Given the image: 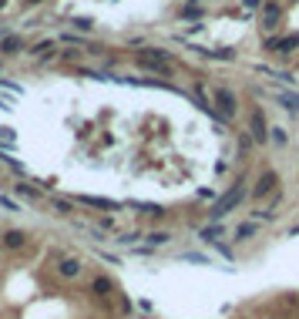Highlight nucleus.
Masks as SVG:
<instances>
[{
  "label": "nucleus",
  "mask_w": 299,
  "mask_h": 319,
  "mask_svg": "<svg viewBox=\"0 0 299 319\" xmlns=\"http://www.w3.org/2000/svg\"><path fill=\"white\" fill-rule=\"evenodd\" d=\"M212 104H215V108H212V118L218 114V118L232 121L235 111H239V97H235V91L222 88V84H218V88H212Z\"/></svg>",
  "instance_id": "f257e3e1"
},
{
  "label": "nucleus",
  "mask_w": 299,
  "mask_h": 319,
  "mask_svg": "<svg viewBox=\"0 0 299 319\" xmlns=\"http://www.w3.org/2000/svg\"><path fill=\"white\" fill-rule=\"evenodd\" d=\"M245 195H249V188H245V182H235L232 188H229L226 195H222V199L215 202V208H212V218H215V222H222V218H226L229 212H232V208H235L239 202L245 199Z\"/></svg>",
  "instance_id": "f03ea898"
},
{
  "label": "nucleus",
  "mask_w": 299,
  "mask_h": 319,
  "mask_svg": "<svg viewBox=\"0 0 299 319\" xmlns=\"http://www.w3.org/2000/svg\"><path fill=\"white\" fill-rule=\"evenodd\" d=\"M249 135L256 144H266L269 141V125H266V114H262V108H252L249 111Z\"/></svg>",
  "instance_id": "7ed1b4c3"
},
{
  "label": "nucleus",
  "mask_w": 299,
  "mask_h": 319,
  "mask_svg": "<svg viewBox=\"0 0 299 319\" xmlns=\"http://www.w3.org/2000/svg\"><path fill=\"white\" fill-rule=\"evenodd\" d=\"M276 185H279V175H276L272 168H266V171H262V175H259L256 188H252V199H266V195H269V191L276 188Z\"/></svg>",
  "instance_id": "20e7f679"
},
{
  "label": "nucleus",
  "mask_w": 299,
  "mask_h": 319,
  "mask_svg": "<svg viewBox=\"0 0 299 319\" xmlns=\"http://www.w3.org/2000/svg\"><path fill=\"white\" fill-rule=\"evenodd\" d=\"M299 47V37H266V51L269 54H286V51Z\"/></svg>",
  "instance_id": "39448f33"
},
{
  "label": "nucleus",
  "mask_w": 299,
  "mask_h": 319,
  "mask_svg": "<svg viewBox=\"0 0 299 319\" xmlns=\"http://www.w3.org/2000/svg\"><path fill=\"white\" fill-rule=\"evenodd\" d=\"M279 20H283V7H279V4H262V27H266V31H276Z\"/></svg>",
  "instance_id": "423d86ee"
},
{
  "label": "nucleus",
  "mask_w": 299,
  "mask_h": 319,
  "mask_svg": "<svg viewBox=\"0 0 299 319\" xmlns=\"http://www.w3.org/2000/svg\"><path fill=\"white\" fill-rule=\"evenodd\" d=\"M272 97H276L279 104H283V108H286L289 114H299V91H276Z\"/></svg>",
  "instance_id": "0eeeda50"
},
{
  "label": "nucleus",
  "mask_w": 299,
  "mask_h": 319,
  "mask_svg": "<svg viewBox=\"0 0 299 319\" xmlns=\"http://www.w3.org/2000/svg\"><path fill=\"white\" fill-rule=\"evenodd\" d=\"M256 232H259V225H256V222H242L239 229H235V242H245V239H252Z\"/></svg>",
  "instance_id": "6e6552de"
},
{
  "label": "nucleus",
  "mask_w": 299,
  "mask_h": 319,
  "mask_svg": "<svg viewBox=\"0 0 299 319\" xmlns=\"http://www.w3.org/2000/svg\"><path fill=\"white\" fill-rule=\"evenodd\" d=\"M218 235H222V222H212L209 229H202V239H205V242H212V246L218 242Z\"/></svg>",
  "instance_id": "1a4fd4ad"
},
{
  "label": "nucleus",
  "mask_w": 299,
  "mask_h": 319,
  "mask_svg": "<svg viewBox=\"0 0 299 319\" xmlns=\"http://www.w3.org/2000/svg\"><path fill=\"white\" fill-rule=\"evenodd\" d=\"M269 141H272L276 148H283V144L289 141V135H286V128H269Z\"/></svg>",
  "instance_id": "9d476101"
},
{
  "label": "nucleus",
  "mask_w": 299,
  "mask_h": 319,
  "mask_svg": "<svg viewBox=\"0 0 299 319\" xmlns=\"http://www.w3.org/2000/svg\"><path fill=\"white\" fill-rule=\"evenodd\" d=\"M182 17H185V20H198V17H202V7H198V4L192 0V4H188V7L182 10Z\"/></svg>",
  "instance_id": "9b49d317"
},
{
  "label": "nucleus",
  "mask_w": 299,
  "mask_h": 319,
  "mask_svg": "<svg viewBox=\"0 0 299 319\" xmlns=\"http://www.w3.org/2000/svg\"><path fill=\"white\" fill-rule=\"evenodd\" d=\"M252 218H256V222H272L276 212H272V208H256V212H252Z\"/></svg>",
  "instance_id": "f8f14e48"
},
{
  "label": "nucleus",
  "mask_w": 299,
  "mask_h": 319,
  "mask_svg": "<svg viewBox=\"0 0 299 319\" xmlns=\"http://www.w3.org/2000/svg\"><path fill=\"white\" fill-rule=\"evenodd\" d=\"M242 7H249V10H256V7H262V0H242Z\"/></svg>",
  "instance_id": "ddd939ff"
},
{
  "label": "nucleus",
  "mask_w": 299,
  "mask_h": 319,
  "mask_svg": "<svg viewBox=\"0 0 299 319\" xmlns=\"http://www.w3.org/2000/svg\"><path fill=\"white\" fill-rule=\"evenodd\" d=\"M195 4H205V0H195Z\"/></svg>",
  "instance_id": "4468645a"
}]
</instances>
